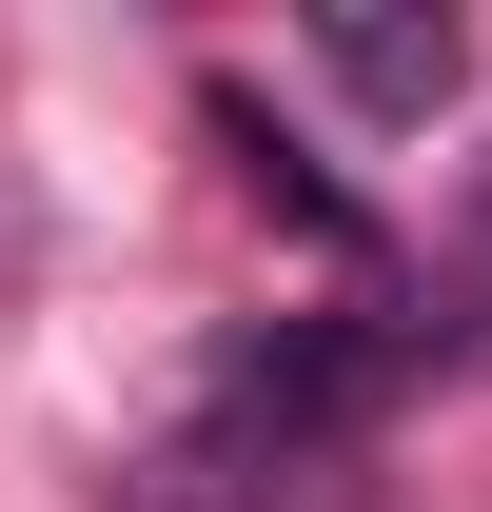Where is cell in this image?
Here are the masks:
<instances>
[{
    "label": "cell",
    "mask_w": 492,
    "mask_h": 512,
    "mask_svg": "<svg viewBox=\"0 0 492 512\" xmlns=\"http://www.w3.org/2000/svg\"><path fill=\"white\" fill-rule=\"evenodd\" d=\"M315 79L374 99V119H433V99L473 79V40H453V20H355V0H335V20H315Z\"/></svg>",
    "instance_id": "6da1fadb"
}]
</instances>
